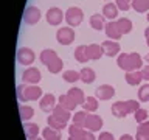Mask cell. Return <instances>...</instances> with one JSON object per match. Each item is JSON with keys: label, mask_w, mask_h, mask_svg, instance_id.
<instances>
[{"label": "cell", "mask_w": 149, "mask_h": 140, "mask_svg": "<svg viewBox=\"0 0 149 140\" xmlns=\"http://www.w3.org/2000/svg\"><path fill=\"white\" fill-rule=\"evenodd\" d=\"M23 132H25L26 139H34L39 134V126L34 123H23Z\"/></svg>", "instance_id": "obj_26"}, {"label": "cell", "mask_w": 149, "mask_h": 140, "mask_svg": "<svg viewBox=\"0 0 149 140\" xmlns=\"http://www.w3.org/2000/svg\"><path fill=\"white\" fill-rule=\"evenodd\" d=\"M130 5L137 13H149V0H132Z\"/></svg>", "instance_id": "obj_27"}, {"label": "cell", "mask_w": 149, "mask_h": 140, "mask_svg": "<svg viewBox=\"0 0 149 140\" xmlns=\"http://www.w3.org/2000/svg\"><path fill=\"white\" fill-rule=\"evenodd\" d=\"M28 140H44V139H39V137H34V139H28Z\"/></svg>", "instance_id": "obj_45"}, {"label": "cell", "mask_w": 149, "mask_h": 140, "mask_svg": "<svg viewBox=\"0 0 149 140\" xmlns=\"http://www.w3.org/2000/svg\"><path fill=\"white\" fill-rule=\"evenodd\" d=\"M104 16L102 14H93V16H90V27L93 28V30H96V31H101V30H104Z\"/></svg>", "instance_id": "obj_21"}, {"label": "cell", "mask_w": 149, "mask_h": 140, "mask_svg": "<svg viewBox=\"0 0 149 140\" xmlns=\"http://www.w3.org/2000/svg\"><path fill=\"white\" fill-rule=\"evenodd\" d=\"M116 27H118V30L121 34H127V33L132 31V22H130V19H118L116 20Z\"/></svg>", "instance_id": "obj_23"}, {"label": "cell", "mask_w": 149, "mask_h": 140, "mask_svg": "<svg viewBox=\"0 0 149 140\" xmlns=\"http://www.w3.org/2000/svg\"><path fill=\"white\" fill-rule=\"evenodd\" d=\"M45 17H47V22H48L50 25H59V23L62 22V19L65 17V14H62V11H61L59 8L53 6L47 11Z\"/></svg>", "instance_id": "obj_11"}, {"label": "cell", "mask_w": 149, "mask_h": 140, "mask_svg": "<svg viewBox=\"0 0 149 140\" xmlns=\"http://www.w3.org/2000/svg\"><path fill=\"white\" fill-rule=\"evenodd\" d=\"M64 79L67 83H76L79 79V72H76V70H67V72H64Z\"/></svg>", "instance_id": "obj_33"}, {"label": "cell", "mask_w": 149, "mask_h": 140, "mask_svg": "<svg viewBox=\"0 0 149 140\" xmlns=\"http://www.w3.org/2000/svg\"><path fill=\"white\" fill-rule=\"evenodd\" d=\"M39 19H40V9L36 6H28L23 13V20L28 25H34V23L39 22Z\"/></svg>", "instance_id": "obj_9"}, {"label": "cell", "mask_w": 149, "mask_h": 140, "mask_svg": "<svg viewBox=\"0 0 149 140\" xmlns=\"http://www.w3.org/2000/svg\"><path fill=\"white\" fill-rule=\"evenodd\" d=\"M148 20H149V13H148Z\"/></svg>", "instance_id": "obj_47"}, {"label": "cell", "mask_w": 149, "mask_h": 140, "mask_svg": "<svg viewBox=\"0 0 149 140\" xmlns=\"http://www.w3.org/2000/svg\"><path fill=\"white\" fill-rule=\"evenodd\" d=\"M68 132L72 137H82L84 132H86V129L81 128V126H76V125H70L68 126Z\"/></svg>", "instance_id": "obj_34"}, {"label": "cell", "mask_w": 149, "mask_h": 140, "mask_svg": "<svg viewBox=\"0 0 149 140\" xmlns=\"http://www.w3.org/2000/svg\"><path fill=\"white\" fill-rule=\"evenodd\" d=\"M74 59L78 61V62H87L88 58H87V55H86V45H79L74 48Z\"/></svg>", "instance_id": "obj_30"}, {"label": "cell", "mask_w": 149, "mask_h": 140, "mask_svg": "<svg viewBox=\"0 0 149 140\" xmlns=\"http://www.w3.org/2000/svg\"><path fill=\"white\" fill-rule=\"evenodd\" d=\"M36 59V55L34 51L31 48H28V47H22V48L17 50V62L22 64V65H30L34 62Z\"/></svg>", "instance_id": "obj_6"}, {"label": "cell", "mask_w": 149, "mask_h": 140, "mask_svg": "<svg viewBox=\"0 0 149 140\" xmlns=\"http://www.w3.org/2000/svg\"><path fill=\"white\" fill-rule=\"evenodd\" d=\"M134 117H135V120H137V123H143V121L148 120V111L143 109V107H140L137 112H134Z\"/></svg>", "instance_id": "obj_36"}, {"label": "cell", "mask_w": 149, "mask_h": 140, "mask_svg": "<svg viewBox=\"0 0 149 140\" xmlns=\"http://www.w3.org/2000/svg\"><path fill=\"white\" fill-rule=\"evenodd\" d=\"M42 137H44V140H61V132L58 129H53L50 128V126H47V128L42 131Z\"/></svg>", "instance_id": "obj_24"}, {"label": "cell", "mask_w": 149, "mask_h": 140, "mask_svg": "<svg viewBox=\"0 0 149 140\" xmlns=\"http://www.w3.org/2000/svg\"><path fill=\"white\" fill-rule=\"evenodd\" d=\"M144 58H146V61H148V64H149V53H148L146 56H144Z\"/></svg>", "instance_id": "obj_46"}, {"label": "cell", "mask_w": 149, "mask_h": 140, "mask_svg": "<svg viewBox=\"0 0 149 140\" xmlns=\"http://www.w3.org/2000/svg\"><path fill=\"white\" fill-rule=\"evenodd\" d=\"M17 98L20 101H34L42 98V89L37 84H20L17 86Z\"/></svg>", "instance_id": "obj_3"}, {"label": "cell", "mask_w": 149, "mask_h": 140, "mask_svg": "<svg viewBox=\"0 0 149 140\" xmlns=\"http://www.w3.org/2000/svg\"><path fill=\"white\" fill-rule=\"evenodd\" d=\"M56 106V98L53 93H47V95H42L40 101H39V107L44 112H51Z\"/></svg>", "instance_id": "obj_12"}, {"label": "cell", "mask_w": 149, "mask_h": 140, "mask_svg": "<svg viewBox=\"0 0 149 140\" xmlns=\"http://www.w3.org/2000/svg\"><path fill=\"white\" fill-rule=\"evenodd\" d=\"M138 100L140 101H149V84H143L138 90Z\"/></svg>", "instance_id": "obj_35"}, {"label": "cell", "mask_w": 149, "mask_h": 140, "mask_svg": "<svg viewBox=\"0 0 149 140\" xmlns=\"http://www.w3.org/2000/svg\"><path fill=\"white\" fill-rule=\"evenodd\" d=\"M102 16L106 19H109V20L116 19V16H118V8H116V5L112 3V2H107L104 6H102Z\"/></svg>", "instance_id": "obj_18"}, {"label": "cell", "mask_w": 149, "mask_h": 140, "mask_svg": "<svg viewBox=\"0 0 149 140\" xmlns=\"http://www.w3.org/2000/svg\"><path fill=\"white\" fill-rule=\"evenodd\" d=\"M19 114H20V120H31L34 115V111L30 106H19Z\"/></svg>", "instance_id": "obj_31"}, {"label": "cell", "mask_w": 149, "mask_h": 140, "mask_svg": "<svg viewBox=\"0 0 149 140\" xmlns=\"http://www.w3.org/2000/svg\"><path fill=\"white\" fill-rule=\"evenodd\" d=\"M84 128L87 131H92V132H96V131H100L102 128V118L100 115L88 114L86 118V123H84Z\"/></svg>", "instance_id": "obj_8"}, {"label": "cell", "mask_w": 149, "mask_h": 140, "mask_svg": "<svg viewBox=\"0 0 149 140\" xmlns=\"http://www.w3.org/2000/svg\"><path fill=\"white\" fill-rule=\"evenodd\" d=\"M141 75H143V79L149 81V64H148V65H144V67L141 69Z\"/></svg>", "instance_id": "obj_41"}, {"label": "cell", "mask_w": 149, "mask_h": 140, "mask_svg": "<svg viewBox=\"0 0 149 140\" xmlns=\"http://www.w3.org/2000/svg\"><path fill=\"white\" fill-rule=\"evenodd\" d=\"M113 95H115V89L112 86H109V84H101V86L96 87V90H95V97L98 100H102V101L110 100Z\"/></svg>", "instance_id": "obj_10"}, {"label": "cell", "mask_w": 149, "mask_h": 140, "mask_svg": "<svg viewBox=\"0 0 149 140\" xmlns=\"http://www.w3.org/2000/svg\"><path fill=\"white\" fill-rule=\"evenodd\" d=\"M82 107L86 112H90V114H93L96 109H98V98L96 97H87L86 101L82 103Z\"/></svg>", "instance_id": "obj_25"}, {"label": "cell", "mask_w": 149, "mask_h": 140, "mask_svg": "<svg viewBox=\"0 0 149 140\" xmlns=\"http://www.w3.org/2000/svg\"><path fill=\"white\" fill-rule=\"evenodd\" d=\"M127 114H129V111H127L126 101H116L112 104V115L118 117V118H124Z\"/></svg>", "instance_id": "obj_15"}, {"label": "cell", "mask_w": 149, "mask_h": 140, "mask_svg": "<svg viewBox=\"0 0 149 140\" xmlns=\"http://www.w3.org/2000/svg\"><path fill=\"white\" fill-rule=\"evenodd\" d=\"M47 121H48V126L53 129H58V131H62L65 126H67V123L65 121H61L59 118H56L54 115H50L48 118H47Z\"/></svg>", "instance_id": "obj_29"}, {"label": "cell", "mask_w": 149, "mask_h": 140, "mask_svg": "<svg viewBox=\"0 0 149 140\" xmlns=\"http://www.w3.org/2000/svg\"><path fill=\"white\" fill-rule=\"evenodd\" d=\"M144 37H146V42H148V45H149V27L144 30Z\"/></svg>", "instance_id": "obj_44"}, {"label": "cell", "mask_w": 149, "mask_h": 140, "mask_svg": "<svg viewBox=\"0 0 149 140\" xmlns=\"http://www.w3.org/2000/svg\"><path fill=\"white\" fill-rule=\"evenodd\" d=\"M95 78H96L95 70L90 69V67H86V69H82L81 72H79V79H81L82 83H86V84L93 83V81H95Z\"/></svg>", "instance_id": "obj_22"}, {"label": "cell", "mask_w": 149, "mask_h": 140, "mask_svg": "<svg viewBox=\"0 0 149 140\" xmlns=\"http://www.w3.org/2000/svg\"><path fill=\"white\" fill-rule=\"evenodd\" d=\"M39 59H40V62L44 65H47L48 72H51V73H59L61 70H62V67H64L62 59L59 58L54 50H50V48L42 50L40 55H39Z\"/></svg>", "instance_id": "obj_2"}, {"label": "cell", "mask_w": 149, "mask_h": 140, "mask_svg": "<svg viewBox=\"0 0 149 140\" xmlns=\"http://www.w3.org/2000/svg\"><path fill=\"white\" fill-rule=\"evenodd\" d=\"M86 55L88 59H100L104 51H102V47L98 45V44H90V45H86Z\"/></svg>", "instance_id": "obj_16"}, {"label": "cell", "mask_w": 149, "mask_h": 140, "mask_svg": "<svg viewBox=\"0 0 149 140\" xmlns=\"http://www.w3.org/2000/svg\"><path fill=\"white\" fill-rule=\"evenodd\" d=\"M116 64L124 72L143 69V59L138 53H121L118 56V59H116Z\"/></svg>", "instance_id": "obj_1"}, {"label": "cell", "mask_w": 149, "mask_h": 140, "mask_svg": "<svg viewBox=\"0 0 149 140\" xmlns=\"http://www.w3.org/2000/svg\"><path fill=\"white\" fill-rule=\"evenodd\" d=\"M65 22L68 23V27H78L79 23L82 22V19H84V13H82V9L81 8H78V6H72V8H68L67 11H65Z\"/></svg>", "instance_id": "obj_4"}, {"label": "cell", "mask_w": 149, "mask_h": 140, "mask_svg": "<svg viewBox=\"0 0 149 140\" xmlns=\"http://www.w3.org/2000/svg\"><path fill=\"white\" fill-rule=\"evenodd\" d=\"M126 104H127L129 114H134V112H137L140 109V103L137 100H127V101H126Z\"/></svg>", "instance_id": "obj_38"}, {"label": "cell", "mask_w": 149, "mask_h": 140, "mask_svg": "<svg viewBox=\"0 0 149 140\" xmlns=\"http://www.w3.org/2000/svg\"><path fill=\"white\" fill-rule=\"evenodd\" d=\"M67 95L74 101V104H76V106H82V103L86 101V95H84V92L79 87H72L67 92Z\"/></svg>", "instance_id": "obj_17"}, {"label": "cell", "mask_w": 149, "mask_h": 140, "mask_svg": "<svg viewBox=\"0 0 149 140\" xmlns=\"http://www.w3.org/2000/svg\"><path fill=\"white\" fill-rule=\"evenodd\" d=\"M101 47H102V51H104L106 56H116L120 53V44L116 41L107 39L101 44Z\"/></svg>", "instance_id": "obj_13"}, {"label": "cell", "mask_w": 149, "mask_h": 140, "mask_svg": "<svg viewBox=\"0 0 149 140\" xmlns=\"http://www.w3.org/2000/svg\"><path fill=\"white\" fill-rule=\"evenodd\" d=\"M58 101H59V104L62 106V107H65L67 111H73L74 107H76L74 101H73L72 98H70V97L67 95V93H65V95H61V97L58 98Z\"/></svg>", "instance_id": "obj_28"}, {"label": "cell", "mask_w": 149, "mask_h": 140, "mask_svg": "<svg viewBox=\"0 0 149 140\" xmlns=\"http://www.w3.org/2000/svg\"><path fill=\"white\" fill-rule=\"evenodd\" d=\"M132 0H115V5H116V8L121 9V11H127V9L132 8Z\"/></svg>", "instance_id": "obj_37"}, {"label": "cell", "mask_w": 149, "mask_h": 140, "mask_svg": "<svg viewBox=\"0 0 149 140\" xmlns=\"http://www.w3.org/2000/svg\"><path fill=\"white\" fill-rule=\"evenodd\" d=\"M96 140H115V139H113V135H112V132H101L100 137Z\"/></svg>", "instance_id": "obj_40"}, {"label": "cell", "mask_w": 149, "mask_h": 140, "mask_svg": "<svg viewBox=\"0 0 149 140\" xmlns=\"http://www.w3.org/2000/svg\"><path fill=\"white\" fill-rule=\"evenodd\" d=\"M143 79V75H141V70H132V72H126V81L130 86H137V84L141 83Z\"/></svg>", "instance_id": "obj_20"}, {"label": "cell", "mask_w": 149, "mask_h": 140, "mask_svg": "<svg viewBox=\"0 0 149 140\" xmlns=\"http://www.w3.org/2000/svg\"><path fill=\"white\" fill-rule=\"evenodd\" d=\"M135 140H149V137H148V135H141V134L137 132V135H135Z\"/></svg>", "instance_id": "obj_42"}, {"label": "cell", "mask_w": 149, "mask_h": 140, "mask_svg": "<svg viewBox=\"0 0 149 140\" xmlns=\"http://www.w3.org/2000/svg\"><path fill=\"white\" fill-rule=\"evenodd\" d=\"M137 132L141 134V135H148V137H149V120H146V121H143V123L138 125Z\"/></svg>", "instance_id": "obj_39"}, {"label": "cell", "mask_w": 149, "mask_h": 140, "mask_svg": "<svg viewBox=\"0 0 149 140\" xmlns=\"http://www.w3.org/2000/svg\"><path fill=\"white\" fill-rule=\"evenodd\" d=\"M104 31H106V34H107V37L109 39H112V41H118L121 36V33H120V30H118V27H116V20H109L104 25Z\"/></svg>", "instance_id": "obj_14"}, {"label": "cell", "mask_w": 149, "mask_h": 140, "mask_svg": "<svg viewBox=\"0 0 149 140\" xmlns=\"http://www.w3.org/2000/svg\"><path fill=\"white\" fill-rule=\"evenodd\" d=\"M87 112L86 111H79L76 112V114L73 115V125L76 126H81V128H84V123H86V118H87Z\"/></svg>", "instance_id": "obj_32"}, {"label": "cell", "mask_w": 149, "mask_h": 140, "mask_svg": "<svg viewBox=\"0 0 149 140\" xmlns=\"http://www.w3.org/2000/svg\"><path fill=\"white\" fill-rule=\"evenodd\" d=\"M40 78H42L40 70L36 69V67H28L22 75L23 83H26V84H37L40 81Z\"/></svg>", "instance_id": "obj_7"}, {"label": "cell", "mask_w": 149, "mask_h": 140, "mask_svg": "<svg viewBox=\"0 0 149 140\" xmlns=\"http://www.w3.org/2000/svg\"><path fill=\"white\" fill-rule=\"evenodd\" d=\"M120 140H135L132 135H129V134H124V135H121L120 137Z\"/></svg>", "instance_id": "obj_43"}, {"label": "cell", "mask_w": 149, "mask_h": 140, "mask_svg": "<svg viewBox=\"0 0 149 140\" xmlns=\"http://www.w3.org/2000/svg\"><path fill=\"white\" fill-rule=\"evenodd\" d=\"M51 115H54L56 118H59L61 121H65V123H67V121L72 118L70 111H67L65 107H62L61 104H56V106H54V109L51 111Z\"/></svg>", "instance_id": "obj_19"}, {"label": "cell", "mask_w": 149, "mask_h": 140, "mask_svg": "<svg viewBox=\"0 0 149 140\" xmlns=\"http://www.w3.org/2000/svg\"><path fill=\"white\" fill-rule=\"evenodd\" d=\"M56 41L62 45H70L74 41V30L72 27H62L56 31Z\"/></svg>", "instance_id": "obj_5"}]
</instances>
